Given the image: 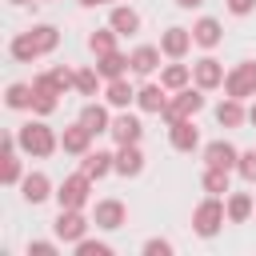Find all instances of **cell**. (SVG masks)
Instances as JSON below:
<instances>
[{
	"instance_id": "cell-11",
	"label": "cell",
	"mask_w": 256,
	"mask_h": 256,
	"mask_svg": "<svg viewBox=\"0 0 256 256\" xmlns=\"http://www.w3.org/2000/svg\"><path fill=\"white\" fill-rule=\"evenodd\" d=\"M168 144H172L176 152H196V148H200V128L192 124V116L168 124Z\"/></svg>"
},
{
	"instance_id": "cell-5",
	"label": "cell",
	"mask_w": 256,
	"mask_h": 256,
	"mask_svg": "<svg viewBox=\"0 0 256 256\" xmlns=\"http://www.w3.org/2000/svg\"><path fill=\"white\" fill-rule=\"evenodd\" d=\"M224 92H228V96H236V100H248V96H256V60H244V64H236V68L224 76Z\"/></svg>"
},
{
	"instance_id": "cell-10",
	"label": "cell",
	"mask_w": 256,
	"mask_h": 256,
	"mask_svg": "<svg viewBox=\"0 0 256 256\" xmlns=\"http://www.w3.org/2000/svg\"><path fill=\"white\" fill-rule=\"evenodd\" d=\"M80 172L92 176V180H104L108 172H116V152H104V148H88L80 156Z\"/></svg>"
},
{
	"instance_id": "cell-33",
	"label": "cell",
	"mask_w": 256,
	"mask_h": 256,
	"mask_svg": "<svg viewBox=\"0 0 256 256\" xmlns=\"http://www.w3.org/2000/svg\"><path fill=\"white\" fill-rule=\"evenodd\" d=\"M56 108H60V96H56V92L32 88V112H36V116H52Z\"/></svg>"
},
{
	"instance_id": "cell-43",
	"label": "cell",
	"mask_w": 256,
	"mask_h": 256,
	"mask_svg": "<svg viewBox=\"0 0 256 256\" xmlns=\"http://www.w3.org/2000/svg\"><path fill=\"white\" fill-rule=\"evenodd\" d=\"M8 4H16V8H20V4H28V0H8Z\"/></svg>"
},
{
	"instance_id": "cell-18",
	"label": "cell",
	"mask_w": 256,
	"mask_h": 256,
	"mask_svg": "<svg viewBox=\"0 0 256 256\" xmlns=\"http://www.w3.org/2000/svg\"><path fill=\"white\" fill-rule=\"evenodd\" d=\"M236 160H240V152L228 144V140H212V144H204V164H212V168H236Z\"/></svg>"
},
{
	"instance_id": "cell-42",
	"label": "cell",
	"mask_w": 256,
	"mask_h": 256,
	"mask_svg": "<svg viewBox=\"0 0 256 256\" xmlns=\"http://www.w3.org/2000/svg\"><path fill=\"white\" fill-rule=\"evenodd\" d=\"M248 124H256V104H252V108H248Z\"/></svg>"
},
{
	"instance_id": "cell-20",
	"label": "cell",
	"mask_w": 256,
	"mask_h": 256,
	"mask_svg": "<svg viewBox=\"0 0 256 256\" xmlns=\"http://www.w3.org/2000/svg\"><path fill=\"white\" fill-rule=\"evenodd\" d=\"M192 40H196L200 48H216V44L224 40V28H220V20H216V16H200V20L192 24Z\"/></svg>"
},
{
	"instance_id": "cell-1",
	"label": "cell",
	"mask_w": 256,
	"mask_h": 256,
	"mask_svg": "<svg viewBox=\"0 0 256 256\" xmlns=\"http://www.w3.org/2000/svg\"><path fill=\"white\" fill-rule=\"evenodd\" d=\"M16 140H20V152H24V156H36V160H44V156H52V152L60 148V136L44 124V116L20 124V128H16Z\"/></svg>"
},
{
	"instance_id": "cell-24",
	"label": "cell",
	"mask_w": 256,
	"mask_h": 256,
	"mask_svg": "<svg viewBox=\"0 0 256 256\" xmlns=\"http://www.w3.org/2000/svg\"><path fill=\"white\" fill-rule=\"evenodd\" d=\"M104 100L112 104V108H128V104H136V88L120 76V80H108V88H104Z\"/></svg>"
},
{
	"instance_id": "cell-31",
	"label": "cell",
	"mask_w": 256,
	"mask_h": 256,
	"mask_svg": "<svg viewBox=\"0 0 256 256\" xmlns=\"http://www.w3.org/2000/svg\"><path fill=\"white\" fill-rule=\"evenodd\" d=\"M4 104H8V108H16V112L32 108V84H8V92H4Z\"/></svg>"
},
{
	"instance_id": "cell-28",
	"label": "cell",
	"mask_w": 256,
	"mask_h": 256,
	"mask_svg": "<svg viewBox=\"0 0 256 256\" xmlns=\"http://www.w3.org/2000/svg\"><path fill=\"white\" fill-rule=\"evenodd\" d=\"M200 184H204V192L208 196H224V192H232L228 188V168H204V176H200Z\"/></svg>"
},
{
	"instance_id": "cell-27",
	"label": "cell",
	"mask_w": 256,
	"mask_h": 256,
	"mask_svg": "<svg viewBox=\"0 0 256 256\" xmlns=\"http://www.w3.org/2000/svg\"><path fill=\"white\" fill-rule=\"evenodd\" d=\"M224 208H228V224H244L252 216V196L248 192H228Z\"/></svg>"
},
{
	"instance_id": "cell-41",
	"label": "cell",
	"mask_w": 256,
	"mask_h": 256,
	"mask_svg": "<svg viewBox=\"0 0 256 256\" xmlns=\"http://www.w3.org/2000/svg\"><path fill=\"white\" fill-rule=\"evenodd\" d=\"M84 8H96V4H112V0H80Z\"/></svg>"
},
{
	"instance_id": "cell-4",
	"label": "cell",
	"mask_w": 256,
	"mask_h": 256,
	"mask_svg": "<svg viewBox=\"0 0 256 256\" xmlns=\"http://www.w3.org/2000/svg\"><path fill=\"white\" fill-rule=\"evenodd\" d=\"M88 196H92V176H84V172L64 176L60 188H56V204H60V208H84Z\"/></svg>"
},
{
	"instance_id": "cell-37",
	"label": "cell",
	"mask_w": 256,
	"mask_h": 256,
	"mask_svg": "<svg viewBox=\"0 0 256 256\" xmlns=\"http://www.w3.org/2000/svg\"><path fill=\"white\" fill-rule=\"evenodd\" d=\"M144 256H172V244L160 240V236H152V240H144Z\"/></svg>"
},
{
	"instance_id": "cell-22",
	"label": "cell",
	"mask_w": 256,
	"mask_h": 256,
	"mask_svg": "<svg viewBox=\"0 0 256 256\" xmlns=\"http://www.w3.org/2000/svg\"><path fill=\"white\" fill-rule=\"evenodd\" d=\"M80 124H84L92 136H100V132H108V128H112V116H108V108H104V104H96V100H92V104H84V108H80Z\"/></svg>"
},
{
	"instance_id": "cell-16",
	"label": "cell",
	"mask_w": 256,
	"mask_h": 256,
	"mask_svg": "<svg viewBox=\"0 0 256 256\" xmlns=\"http://www.w3.org/2000/svg\"><path fill=\"white\" fill-rule=\"evenodd\" d=\"M136 108L160 116V112L168 108V88H164V84H144V88H136Z\"/></svg>"
},
{
	"instance_id": "cell-6",
	"label": "cell",
	"mask_w": 256,
	"mask_h": 256,
	"mask_svg": "<svg viewBox=\"0 0 256 256\" xmlns=\"http://www.w3.org/2000/svg\"><path fill=\"white\" fill-rule=\"evenodd\" d=\"M52 228H56V240H64V244H76V240L88 236V220H84L80 208H60V216H56Z\"/></svg>"
},
{
	"instance_id": "cell-3",
	"label": "cell",
	"mask_w": 256,
	"mask_h": 256,
	"mask_svg": "<svg viewBox=\"0 0 256 256\" xmlns=\"http://www.w3.org/2000/svg\"><path fill=\"white\" fill-rule=\"evenodd\" d=\"M204 108V88H180V92H172V100H168V108L160 112L168 124H176V120H188V116H196Z\"/></svg>"
},
{
	"instance_id": "cell-32",
	"label": "cell",
	"mask_w": 256,
	"mask_h": 256,
	"mask_svg": "<svg viewBox=\"0 0 256 256\" xmlns=\"http://www.w3.org/2000/svg\"><path fill=\"white\" fill-rule=\"evenodd\" d=\"M100 80H104V76H100L96 68H76V92H80V96H96V92H100Z\"/></svg>"
},
{
	"instance_id": "cell-26",
	"label": "cell",
	"mask_w": 256,
	"mask_h": 256,
	"mask_svg": "<svg viewBox=\"0 0 256 256\" xmlns=\"http://www.w3.org/2000/svg\"><path fill=\"white\" fill-rule=\"evenodd\" d=\"M188 80H192V68L188 64H164V72H160V84L168 88V92H180V88H188Z\"/></svg>"
},
{
	"instance_id": "cell-38",
	"label": "cell",
	"mask_w": 256,
	"mask_h": 256,
	"mask_svg": "<svg viewBox=\"0 0 256 256\" xmlns=\"http://www.w3.org/2000/svg\"><path fill=\"white\" fill-rule=\"evenodd\" d=\"M28 256H56V244L52 240H32L28 244Z\"/></svg>"
},
{
	"instance_id": "cell-23",
	"label": "cell",
	"mask_w": 256,
	"mask_h": 256,
	"mask_svg": "<svg viewBox=\"0 0 256 256\" xmlns=\"http://www.w3.org/2000/svg\"><path fill=\"white\" fill-rule=\"evenodd\" d=\"M108 24H112L120 36H132V32H140V12L128 8V4H116V8L108 12Z\"/></svg>"
},
{
	"instance_id": "cell-2",
	"label": "cell",
	"mask_w": 256,
	"mask_h": 256,
	"mask_svg": "<svg viewBox=\"0 0 256 256\" xmlns=\"http://www.w3.org/2000/svg\"><path fill=\"white\" fill-rule=\"evenodd\" d=\"M224 220H228L224 200H220V196H208V200H200V204H196V212H192V232L208 240V236H216V232L224 228Z\"/></svg>"
},
{
	"instance_id": "cell-39",
	"label": "cell",
	"mask_w": 256,
	"mask_h": 256,
	"mask_svg": "<svg viewBox=\"0 0 256 256\" xmlns=\"http://www.w3.org/2000/svg\"><path fill=\"white\" fill-rule=\"evenodd\" d=\"M252 8H256V0H228V12L232 16H248Z\"/></svg>"
},
{
	"instance_id": "cell-40",
	"label": "cell",
	"mask_w": 256,
	"mask_h": 256,
	"mask_svg": "<svg viewBox=\"0 0 256 256\" xmlns=\"http://www.w3.org/2000/svg\"><path fill=\"white\" fill-rule=\"evenodd\" d=\"M176 4H180V8H200L204 0H176Z\"/></svg>"
},
{
	"instance_id": "cell-34",
	"label": "cell",
	"mask_w": 256,
	"mask_h": 256,
	"mask_svg": "<svg viewBox=\"0 0 256 256\" xmlns=\"http://www.w3.org/2000/svg\"><path fill=\"white\" fill-rule=\"evenodd\" d=\"M0 180H4L8 188L24 180V172H20V156H16V152H8V156H0Z\"/></svg>"
},
{
	"instance_id": "cell-7",
	"label": "cell",
	"mask_w": 256,
	"mask_h": 256,
	"mask_svg": "<svg viewBox=\"0 0 256 256\" xmlns=\"http://www.w3.org/2000/svg\"><path fill=\"white\" fill-rule=\"evenodd\" d=\"M224 64L216 60V56H204V60H196L192 64V84L196 88H204V92H212V88H224Z\"/></svg>"
},
{
	"instance_id": "cell-21",
	"label": "cell",
	"mask_w": 256,
	"mask_h": 256,
	"mask_svg": "<svg viewBox=\"0 0 256 256\" xmlns=\"http://www.w3.org/2000/svg\"><path fill=\"white\" fill-rule=\"evenodd\" d=\"M128 68H132V60H128L120 48H116V52H104V56H96V72H100L104 80H120Z\"/></svg>"
},
{
	"instance_id": "cell-15",
	"label": "cell",
	"mask_w": 256,
	"mask_h": 256,
	"mask_svg": "<svg viewBox=\"0 0 256 256\" xmlns=\"http://www.w3.org/2000/svg\"><path fill=\"white\" fill-rule=\"evenodd\" d=\"M20 196H24L28 204H44V200L56 196V192H52V180H48L44 172H28V176L20 180Z\"/></svg>"
},
{
	"instance_id": "cell-19",
	"label": "cell",
	"mask_w": 256,
	"mask_h": 256,
	"mask_svg": "<svg viewBox=\"0 0 256 256\" xmlns=\"http://www.w3.org/2000/svg\"><path fill=\"white\" fill-rule=\"evenodd\" d=\"M116 172H120V176H140V172H144V152H140V144H116Z\"/></svg>"
},
{
	"instance_id": "cell-17",
	"label": "cell",
	"mask_w": 256,
	"mask_h": 256,
	"mask_svg": "<svg viewBox=\"0 0 256 256\" xmlns=\"http://www.w3.org/2000/svg\"><path fill=\"white\" fill-rule=\"evenodd\" d=\"M60 148H64L68 156H84V152L92 148V132H88L80 120H76L72 128H64V132H60Z\"/></svg>"
},
{
	"instance_id": "cell-35",
	"label": "cell",
	"mask_w": 256,
	"mask_h": 256,
	"mask_svg": "<svg viewBox=\"0 0 256 256\" xmlns=\"http://www.w3.org/2000/svg\"><path fill=\"white\" fill-rule=\"evenodd\" d=\"M76 256H112V244H104V240H76Z\"/></svg>"
},
{
	"instance_id": "cell-36",
	"label": "cell",
	"mask_w": 256,
	"mask_h": 256,
	"mask_svg": "<svg viewBox=\"0 0 256 256\" xmlns=\"http://www.w3.org/2000/svg\"><path fill=\"white\" fill-rule=\"evenodd\" d=\"M236 172L248 180V184H256V148H248V152H240V160H236Z\"/></svg>"
},
{
	"instance_id": "cell-30",
	"label": "cell",
	"mask_w": 256,
	"mask_h": 256,
	"mask_svg": "<svg viewBox=\"0 0 256 256\" xmlns=\"http://www.w3.org/2000/svg\"><path fill=\"white\" fill-rule=\"evenodd\" d=\"M32 32V40H36V48H40V56H48V52H56V44H60V32L52 28V24H36V28H28Z\"/></svg>"
},
{
	"instance_id": "cell-29",
	"label": "cell",
	"mask_w": 256,
	"mask_h": 256,
	"mask_svg": "<svg viewBox=\"0 0 256 256\" xmlns=\"http://www.w3.org/2000/svg\"><path fill=\"white\" fill-rule=\"evenodd\" d=\"M116 40H120V32L108 24V28H100V32L88 36V48H92V56H104V52H116Z\"/></svg>"
},
{
	"instance_id": "cell-25",
	"label": "cell",
	"mask_w": 256,
	"mask_h": 256,
	"mask_svg": "<svg viewBox=\"0 0 256 256\" xmlns=\"http://www.w3.org/2000/svg\"><path fill=\"white\" fill-rule=\"evenodd\" d=\"M8 52H12V60H20V64H32V60H40V48H36L32 32H20V36H12Z\"/></svg>"
},
{
	"instance_id": "cell-9",
	"label": "cell",
	"mask_w": 256,
	"mask_h": 256,
	"mask_svg": "<svg viewBox=\"0 0 256 256\" xmlns=\"http://www.w3.org/2000/svg\"><path fill=\"white\" fill-rule=\"evenodd\" d=\"M192 44H196V40H192V28H164V32H160V52H164L168 60H184Z\"/></svg>"
},
{
	"instance_id": "cell-13",
	"label": "cell",
	"mask_w": 256,
	"mask_h": 256,
	"mask_svg": "<svg viewBox=\"0 0 256 256\" xmlns=\"http://www.w3.org/2000/svg\"><path fill=\"white\" fill-rule=\"evenodd\" d=\"M160 44H140V48H132L128 52V60H132V72L136 76H152L156 68H160Z\"/></svg>"
},
{
	"instance_id": "cell-14",
	"label": "cell",
	"mask_w": 256,
	"mask_h": 256,
	"mask_svg": "<svg viewBox=\"0 0 256 256\" xmlns=\"http://www.w3.org/2000/svg\"><path fill=\"white\" fill-rule=\"evenodd\" d=\"M216 124H220V128H240V124H248V108H244V100L224 96V100L216 104Z\"/></svg>"
},
{
	"instance_id": "cell-8",
	"label": "cell",
	"mask_w": 256,
	"mask_h": 256,
	"mask_svg": "<svg viewBox=\"0 0 256 256\" xmlns=\"http://www.w3.org/2000/svg\"><path fill=\"white\" fill-rule=\"evenodd\" d=\"M92 224H96L100 232H116V228L128 224V208H124L120 200H100L96 212H92Z\"/></svg>"
},
{
	"instance_id": "cell-12",
	"label": "cell",
	"mask_w": 256,
	"mask_h": 256,
	"mask_svg": "<svg viewBox=\"0 0 256 256\" xmlns=\"http://www.w3.org/2000/svg\"><path fill=\"white\" fill-rule=\"evenodd\" d=\"M108 136H112L116 144H140V136H144V124H140V116H132V112H120V116L112 120Z\"/></svg>"
}]
</instances>
